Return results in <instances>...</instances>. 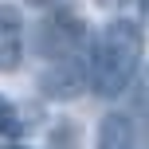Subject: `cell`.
I'll list each match as a JSON object with an SVG mask.
<instances>
[{
    "label": "cell",
    "instance_id": "5b68a950",
    "mask_svg": "<svg viewBox=\"0 0 149 149\" xmlns=\"http://www.w3.org/2000/svg\"><path fill=\"white\" fill-rule=\"evenodd\" d=\"M20 59H24V43L16 39V31L0 36V71H16Z\"/></svg>",
    "mask_w": 149,
    "mask_h": 149
},
{
    "label": "cell",
    "instance_id": "ba28073f",
    "mask_svg": "<svg viewBox=\"0 0 149 149\" xmlns=\"http://www.w3.org/2000/svg\"><path fill=\"white\" fill-rule=\"evenodd\" d=\"M24 4H31V8H47V4H55V0H24Z\"/></svg>",
    "mask_w": 149,
    "mask_h": 149
},
{
    "label": "cell",
    "instance_id": "6da1fadb",
    "mask_svg": "<svg viewBox=\"0 0 149 149\" xmlns=\"http://www.w3.org/2000/svg\"><path fill=\"white\" fill-rule=\"evenodd\" d=\"M145 55V31L137 20H110L106 31L98 36L94 47V67H90V90L102 98H118L130 90L137 67Z\"/></svg>",
    "mask_w": 149,
    "mask_h": 149
},
{
    "label": "cell",
    "instance_id": "8992f818",
    "mask_svg": "<svg viewBox=\"0 0 149 149\" xmlns=\"http://www.w3.org/2000/svg\"><path fill=\"white\" fill-rule=\"evenodd\" d=\"M20 134V118H16V106L8 98H0V137H16Z\"/></svg>",
    "mask_w": 149,
    "mask_h": 149
},
{
    "label": "cell",
    "instance_id": "3957f363",
    "mask_svg": "<svg viewBox=\"0 0 149 149\" xmlns=\"http://www.w3.org/2000/svg\"><path fill=\"white\" fill-rule=\"evenodd\" d=\"M90 74L82 67L79 59L71 55H59V59H51V67L39 74V94L43 98H55V102H71V98H79L82 90H86Z\"/></svg>",
    "mask_w": 149,
    "mask_h": 149
},
{
    "label": "cell",
    "instance_id": "9c48e42d",
    "mask_svg": "<svg viewBox=\"0 0 149 149\" xmlns=\"http://www.w3.org/2000/svg\"><path fill=\"white\" fill-rule=\"evenodd\" d=\"M8 149H28V145H8Z\"/></svg>",
    "mask_w": 149,
    "mask_h": 149
},
{
    "label": "cell",
    "instance_id": "277c9868",
    "mask_svg": "<svg viewBox=\"0 0 149 149\" xmlns=\"http://www.w3.org/2000/svg\"><path fill=\"white\" fill-rule=\"evenodd\" d=\"M98 149H134V122L126 114H106L94 130Z\"/></svg>",
    "mask_w": 149,
    "mask_h": 149
},
{
    "label": "cell",
    "instance_id": "7a4b0ae2",
    "mask_svg": "<svg viewBox=\"0 0 149 149\" xmlns=\"http://www.w3.org/2000/svg\"><path fill=\"white\" fill-rule=\"evenodd\" d=\"M82 36H86V24H82V16L74 8H51L31 28V47L43 59H59V55H71V47Z\"/></svg>",
    "mask_w": 149,
    "mask_h": 149
},
{
    "label": "cell",
    "instance_id": "52a82bcc",
    "mask_svg": "<svg viewBox=\"0 0 149 149\" xmlns=\"http://www.w3.org/2000/svg\"><path fill=\"white\" fill-rule=\"evenodd\" d=\"M8 31H20V12L12 4H0V36H8Z\"/></svg>",
    "mask_w": 149,
    "mask_h": 149
}]
</instances>
